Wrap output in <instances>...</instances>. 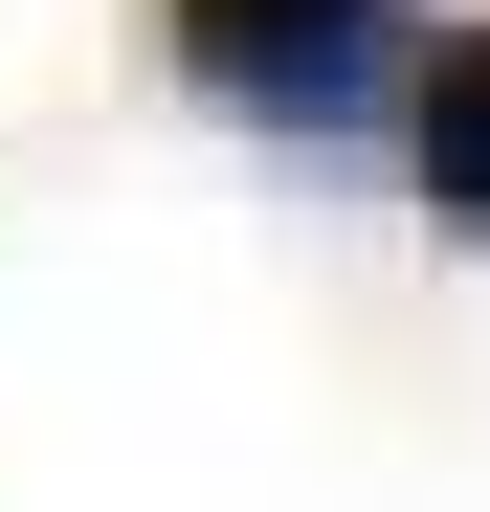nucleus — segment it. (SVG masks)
Here are the masks:
<instances>
[{
  "label": "nucleus",
  "instance_id": "obj_1",
  "mask_svg": "<svg viewBox=\"0 0 490 512\" xmlns=\"http://www.w3.org/2000/svg\"><path fill=\"white\" fill-rule=\"evenodd\" d=\"M156 45L245 134H379L401 67H424V0H156Z\"/></svg>",
  "mask_w": 490,
  "mask_h": 512
},
{
  "label": "nucleus",
  "instance_id": "obj_2",
  "mask_svg": "<svg viewBox=\"0 0 490 512\" xmlns=\"http://www.w3.org/2000/svg\"><path fill=\"white\" fill-rule=\"evenodd\" d=\"M401 156H424L446 223H490V23H468V45L424 23V67H401Z\"/></svg>",
  "mask_w": 490,
  "mask_h": 512
}]
</instances>
